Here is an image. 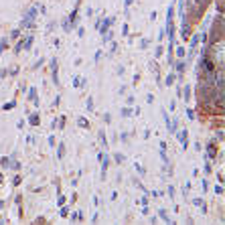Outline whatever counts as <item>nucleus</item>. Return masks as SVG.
Returning a JSON list of instances; mask_svg holds the SVG:
<instances>
[{"instance_id":"nucleus-1","label":"nucleus","mask_w":225,"mask_h":225,"mask_svg":"<svg viewBox=\"0 0 225 225\" xmlns=\"http://www.w3.org/2000/svg\"><path fill=\"white\" fill-rule=\"evenodd\" d=\"M187 67H189V61H187V59H178V61H174L172 69H176V79H178V81H183Z\"/></svg>"},{"instance_id":"nucleus-2","label":"nucleus","mask_w":225,"mask_h":225,"mask_svg":"<svg viewBox=\"0 0 225 225\" xmlns=\"http://www.w3.org/2000/svg\"><path fill=\"white\" fill-rule=\"evenodd\" d=\"M174 136H176V140H178V142H181L183 150H187V148H189V130H187V128L176 130V132H174Z\"/></svg>"},{"instance_id":"nucleus-3","label":"nucleus","mask_w":225,"mask_h":225,"mask_svg":"<svg viewBox=\"0 0 225 225\" xmlns=\"http://www.w3.org/2000/svg\"><path fill=\"white\" fill-rule=\"evenodd\" d=\"M51 77H53V83L59 87L61 81H59V61H57V57L51 59Z\"/></svg>"},{"instance_id":"nucleus-4","label":"nucleus","mask_w":225,"mask_h":225,"mask_svg":"<svg viewBox=\"0 0 225 225\" xmlns=\"http://www.w3.org/2000/svg\"><path fill=\"white\" fill-rule=\"evenodd\" d=\"M101 20H103V25H99V29H97V31H99V37H103V35L109 31V27L116 22V18H114V16H109V18H101Z\"/></svg>"},{"instance_id":"nucleus-5","label":"nucleus","mask_w":225,"mask_h":225,"mask_svg":"<svg viewBox=\"0 0 225 225\" xmlns=\"http://www.w3.org/2000/svg\"><path fill=\"white\" fill-rule=\"evenodd\" d=\"M189 37H191V25L187 22V18L183 16V27H181V39H183V41H189Z\"/></svg>"},{"instance_id":"nucleus-6","label":"nucleus","mask_w":225,"mask_h":225,"mask_svg":"<svg viewBox=\"0 0 225 225\" xmlns=\"http://www.w3.org/2000/svg\"><path fill=\"white\" fill-rule=\"evenodd\" d=\"M71 85H73L75 89H81V87H85V85H87V79H85V77H81V75H73Z\"/></svg>"},{"instance_id":"nucleus-7","label":"nucleus","mask_w":225,"mask_h":225,"mask_svg":"<svg viewBox=\"0 0 225 225\" xmlns=\"http://www.w3.org/2000/svg\"><path fill=\"white\" fill-rule=\"evenodd\" d=\"M207 158H209V160H215V158H217V150H215V138H213V140H209V144H207Z\"/></svg>"},{"instance_id":"nucleus-8","label":"nucleus","mask_w":225,"mask_h":225,"mask_svg":"<svg viewBox=\"0 0 225 225\" xmlns=\"http://www.w3.org/2000/svg\"><path fill=\"white\" fill-rule=\"evenodd\" d=\"M12 158H16V152H12L10 156H2V158H0V166H2V168H10Z\"/></svg>"},{"instance_id":"nucleus-9","label":"nucleus","mask_w":225,"mask_h":225,"mask_svg":"<svg viewBox=\"0 0 225 225\" xmlns=\"http://www.w3.org/2000/svg\"><path fill=\"white\" fill-rule=\"evenodd\" d=\"M97 140L101 142L103 150H109V144H107V136H105V132H103V130H99V132H97Z\"/></svg>"},{"instance_id":"nucleus-10","label":"nucleus","mask_w":225,"mask_h":225,"mask_svg":"<svg viewBox=\"0 0 225 225\" xmlns=\"http://www.w3.org/2000/svg\"><path fill=\"white\" fill-rule=\"evenodd\" d=\"M33 43H35V35H29L27 39H22V49H25V51H31Z\"/></svg>"},{"instance_id":"nucleus-11","label":"nucleus","mask_w":225,"mask_h":225,"mask_svg":"<svg viewBox=\"0 0 225 225\" xmlns=\"http://www.w3.org/2000/svg\"><path fill=\"white\" fill-rule=\"evenodd\" d=\"M148 67H150V71L154 73L156 81H160V69H158V65H156V61H150V63H148Z\"/></svg>"},{"instance_id":"nucleus-12","label":"nucleus","mask_w":225,"mask_h":225,"mask_svg":"<svg viewBox=\"0 0 225 225\" xmlns=\"http://www.w3.org/2000/svg\"><path fill=\"white\" fill-rule=\"evenodd\" d=\"M29 124H31V126H39V124H41V116H39V111H33V114L29 116Z\"/></svg>"},{"instance_id":"nucleus-13","label":"nucleus","mask_w":225,"mask_h":225,"mask_svg":"<svg viewBox=\"0 0 225 225\" xmlns=\"http://www.w3.org/2000/svg\"><path fill=\"white\" fill-rule=\"evenodd\" d=\"M75 124H77L79 128H83V130H87V128H89V122H87V120H85L83 116H79V118L75 120Z\"/></svg>"},{"instance_id":"nucleus-14","label":"nucleus","mask_w":225,"mask_h":225,"mask_svg":"<svg viewBox=\"0 0 225 225\" xmlns=\"http://www.w3.org/2000/svg\"><path fill=\"white\" fill-rule=\"evenodd\" d=\"M158 215H160V219H162V221H166V223H172V219L168 217V211H166V209H162V207H160V209H158Z\"/></svg>"},{"instance_id":"nucleus-15","label":"nucleus","mask_w":225,"mask_h":225,"mask_svg":"<svg viewBox=\"0 0 225 225\" xmlns=\"http://www.w3.org/2000/svg\"><path fill=\"white\" fill-rule=\"evenodd\" d=\"M6 47H8V37H0V57H2Z\"/></svg>"},{"instance_id":"nucleus-16","label":"nucleus","mask_w":225,"mask_h":225,"mask_svg":"<svg viewBox=\"0 0 225 225\" xmlns=\"http://www.w3.org/2000/svg\"><path fill=\"white\" fill-rule=\"evenodd\" d=\"M65 156V142H59V146H57V158H63Z\"/></svg>"},{"instance_id":"nucleus-17","label":"nucleus","mask_w":225,"mask_h":225,"mask_svg":"<svg viewBox=\"0 0 225 225\" xmlns=\"http://www.w3.org/2000/svg\"><path fill=\"white\" fill-rule=\"evenodd\" d=\"M85 107H87V111H93V109H95V105H93V97H91V95L85 99Z\"/></svg>"},{"instance_id":"nucleus-18","label":"nucleus","mask_w":225,"mask_h":225,"mask_svg":"<svg viewBox=\"0 0 225 225\" xmlns=\"http://www.w3.org/2000/svg\"><path fill=\"white\" fill-rule=\"evenodd\" d=\"M109 43H111V45H109V53H107V55H109V57H114V55H116V51H118V43H116V41H109Z\"/></svg>"},{"instance_id":"nucleus-19","label":"nucleus","mask_w":225,"mask_h":225,"mask_svg":"<svg viewBox=\"0 0 225 225\" xmlns=\"http://www.w3.org/2000/svg\"><path fill=\"white\" fill-rule=\"evenodd\" d=\"M20 33H22L20 29H14V31L10 33V37H8V39H10V41H18V39H20Z\"/></svg>"},{"instance_id":"nucleus-20","label":"nucleus","mask_w":225,"mask_h":225,"mask_svg":"<svg viewBox=\"0 0 225 225\" xmlns=\"http://www.w3.org/2000/svg\"><path fill=\"white\" fill-rule=\"evenodd\" d=\"M174 79H176V75H174V73H168V75H166V79H164V83H166V87H170V85L174 83Z\"/></svg>"},{"instance_id":"nucleus-21","label":"nucleus","mask_w":225,"mask_h":225,"mask_svg":"<svg viewBox=\"0 0 225 225\" xmlns=\"http://www.w3.org/2000/svg\"><path fill=\"white\" fill-rule=\"evenodd\" d=\"M27 93H29V99H35V97H37V87L31 85V87L27 89Z\"/></svg>"},{"instance_id":"nucleus-22","label":"nucleus","mask_w":225,"mask_h":225,"mask_svg":"<svg viewBox=\"0 0 225 225\" xmlns=\"http://www.w3.org/2000/svg\"><path fill=\"white\" fill-rule=\"evenodd\" d=\"M114 160H116L118 164H124V160H126V156H124V154H120V152H116V154H114Z\"/></svg>"},{"instance_id":"nucleus-23","label":"nucleus","mask_w":225,"mask_h":225,"mask_svg":"<svg viewBox=\"0 0 225 225\" xmlns=\"http://www.w3.org/2000/svg\"><path fill=\"white\" fill-rule=\"evenodd\" d=\"M162 55H164V49H162V45H158V47H156V51H154V57H156V59H160Z\"/></svg>"},{"instance_id":"nucleus-24","label":"nucleus","mask_w":225,"mask_h":225,"mask_svg":"<svg viewBox=\"0 0 225 225\" xmlns=\"http://www.w3.org/2000/svg\"><path fill=\"white\" fill-rule=\"evenodd\" d=\"M65 122H67V120H65V116H59V118H57V128H59V130H63V128H65Z\"/></svg>"},{"instance_id":"nucleus-25","label":"nucleus","mask_w":225,"mask_h":225,"mask_svg":"<svg viewBox=\"0 0 225 225\" xmlns=\"http://www.w3.org/2000/svg\"><path fill=\"white\" fill-rule=\"evenodd\" d=\"M162 120H164L166 128H168V126H170V122H172V118H168V114H166V109H162Z\"/></svg>"},{"instance_id":"nucleus-26","label":"nucleus","mask_w":225,"mask_h":225,"mask_svg":"<svg viewBox=\"0 0 225 225\" xmlns=\"http://www.w3.org/2000/svg\"><path fill=\"white\" fill-rule=\"evenodd\" d=\"M134 168H136V170H138V174H140V176H144V174H146V168H144L142 164H138V162H136V164H134Z\"/></svg>"},{"instance_id":"nucleus-27","label":"nucleus","mask_w":225,"mask_h":225,"mask_svg":"<svg viewBox=\"0 0 225 225\" xmlns=\"http://www.w3.org/2000/svg\"><path fill=\"white\" fill-rule=\"evenodd\" d=\"M172 18H174V8H172V6H170V8H168V10H166V22H170V20H172Z\"/></svg>"},{"instance_id":"nucleus-28","label":"nucleus","mask_w":225,"mask_h":225,"mask_svg":"<svg viewBox=\"0 0 225 225\" xmlns=\"http://www.w3.org/2000/svg\"><path fill=\"white\" fill-rule=\"evenodd\" d=\"M14 107H16V101H8V103H4V105H2V109H4V111L14 109Z\"/></svg>"},{"instance_id":"nucleus-29","label":"nucleus","mask_w":225,"mask_h":225,"mask_svg":"<svg viewBox=\"0 0 225 225\" xmlns=\"http://www.w3.org/2000/svg\"><path fill=\"white\" fill-rule=\"evenodd\" d=\"M185 53H187L185 47H176V57H178V59H185Z\"/></svg>"},{"instance_id":"nucleus-30","label":"nucleus","mask_w":225,"mask_h":225,"mask_svg":"<svg viewBox=\"0 0 225 225\" xmlns=\"http://www.w3.org/2000/svg\"><path fill=\"white\" fill-rule=\"evenodd\" d=\"M18 69H20L18 65H12L10 69H8V75H12V77H14V75H18Z\"/></svg>"},{"instance_id":"nucleus-31","label":"nucleus","mask_w":225,"mask_h":225,"mask_svg":"<svg viewBox=\"0 0 225 225\" xmlns=\"http://www.w3.org/2000/svg\"><path fill=\"white\" fill-rule=\"evenodd\" d=\"M20 51H22V39H18V41H16V45H14V53L18 55Z\"/></svg>"},{"instance_id":"nucleus-32","label":"nucleus","mask_w":225,"mask_h":225,"mask_svg":"<svg viewBox=\"0 0 225 225\" xmlns=\"http://www.w3.org/2000/svg\"><path fill=\"white\" fill-rule=\"evenodd\" d=\"M122 116H124V118L132 116V105H130V107H122Z\"/></svg>"},{"instance_id":"nucleus-33","label":"nucleus","mask_w":225,"mask_h":225,"mask_svg":"<svg viewBox=\"0 0 225 225\" xmlns=\"http://www.w3.org/2000/svg\"><path fill=\"white\" fill-rule=\"evenodd\" d=\"M187 120H197V118H195V109L187 107Z\"/></svg>"},{"instance_id":"nucleus-34","label":"nucleus","mask_w":225,"mask_h":225,"mask_svg":"<svg viewBox=\"0 0 225 225\" xmlns=\"http://www.w3.org/2000/svg\"><path fill=\"white\" fill-rule=\"evenodd\" d=\"M67 213H69V207L61 205V209H59V215H61V217H67Z\"/></svg>"},{"instance_id":"nucleus-35","label":"nucleus","mask_w":225,"mask_h":225,"mask_svg":"<svg viewBox=\"0 0 225 225\" xmlns=\"http://www.w3.org/2000/svg\"><path fill=\"white\" fill-rule=\"evenodd\" d=\"M43 65H45V59L41 57L39 61H35V65H33V69H39V67H43Z\"/></svg>"},{"instance_id":"nucleus-36","label":"nucleus","mask_w":225,"mask_h":225,"mask_svg":"<svg viewBox=\"0 0 225 225\" xmlns=\"http://www.w3.org/2000/svg\"><path fill=\"white\" fill-rule=\"evenodd\" d=\"M101 53H103L101 49H99V51H95V55H93V61H95V63H99V59H101Z\"/></svg>"},{"instance_id":"nucleus-37","label":"nucleus","mask_w":225,"mask_h":225,"mask_svg":"<svg viewBox=\"0 0 225 225\" xmlns=\"http://www.w3.org/2000/svg\"><path fill=\"white\" fill-rule=\"evenodd\" d=\"M103 122H105V124L111 122V114H109V111H105V114H103Z\"/></svg>"},{"instance_id":"nucleus-38","label":"nucleus","mask_w":225,"mask_h":225,"mask_svg":"<svg viewBox=\"0 0 225 225\" xmlns=\"http://www.w3.org/2000/svg\"><path fill=\"white\" fill-rule=\"evenodd\" d=\"M146 103H150V105L154 103V95L152 93H146Z\"/></svg>"},{"instance_id":"nucleus-39","label":"nucleus","mask_w":225,"mask_h":225,"mask_svg":"<svg viewBox=\"0 0 225 225\" xmlns=\"http://www.w3.org/2000/svg\"><path fill=\"white\" fill-rule=\"evenodd\" d=\"M59 103H61V95L57 93V95H55V101H53V105H51V107H57Z\"/></svg>"},{"instance_id":"nucleus-40","label":"nucleus","mask_w":225,"mask_h":225,"mask_svg":"<svg viewBox=\"0 0 225 225\" xmlns=\"http://www.w3.org/2000/svg\"><path fill=\"white\" fill-rule=\"evenodd\" d=\"M213 191H215V195H223V187H221V185H215Z\"/></svg>"},{"instance_id":"nucleus-41","label":"nucleus","mask_w":225,"mask_h":225,"mask_svg":"<svg viewBox=\"0 0 225 225\" xmlns=\"http://www.w3.org/2000/svg\"><path fill=\"white\" fill-rule=\"evenodd\" d=\"M174 193H176V191H174V187H172V185H168V197H170V199H174Z\"/></svg>"},{"instance_id":"nucleus-42","label":"nucleus","mask_w":225,"mask_h":225,"mask_svg":"<svg viewBox=\"0 0 225 225\" xmlns=\"http://www.w3.org/2000/svg\"><path fill=\"white\" fill-rule=\"evenodd\" d=\"M148 45H150V41H148V39H142V43H140V47H142V49H148Z\"/></svg>"},{"instance_id":"nucleus-43","label":"nucleus","mask_w":225,"mask_h":225,"mask_svg":"<svg viewBox=\"0 0 225 225\" xmlns=\"http://www.w3.org/2000/svg\"><path fill=\"white\" fill-rule=\"evenodd\" d=\"M126 103H128V105H134V103H136V99H134V95H128Z\"/></svg>"},{"instance_id":"nucleus-44","label":"nucleus","mask_w":225,"mask_h":225,"mask_svg":"<svg viewBox=\"0 0 225 225\" xmlns=\"http://www.w3.org/2000/svg\"><path fill=\"white\" fill-rule=\"evenodd\" d=\"M25 124H27L25 120H18V122H16V128H18V130H22V128H25Z\"/></svg>"},{"instance_id":"nucleus-45","label":"nucleus","mask_w":225,"mask_h":225,"mask_svg":"<svg viewBox=\"0 0 225 225\" xmlns=\"http://www.w3.org/2000/svg\"><path fill=\"white\" fill-rule=\"evenodd\" d=\"M57 205L61 207V205H65V197L63 195H59V199H57Z\"/></svg>"},{"instance_id":"nucleus-46","label":"nucleus","mask_w":225,"mask_h":225,"mask_svg":"<svg viewBox=\"0 0 225 225\" xmlns=\"http://www.w3.org/2000/svg\"><path fill=\"white\" fill-rule=\"evenodd\" d=\"M193 205H197V207H201V205H203V199H193Z\"/></svg>"},{"instance_id":"nucleus-47","label":"nucleus","mask_w":225,"mask_h":225,"mask_svg":"<svg viewBox=\"0 0 225 225\" xmlns=\"http://www.w3.org/2000/svg\"><path fill=\"white\" fill-rule=\"evenodd\" d=\"M148 201H150V199H148V195H146V197H142V199L138 201V203H142V205H148Z\"/></svg>"},{"instance_id":"nucleus-48","label":"nucleus","mask_w":225,"mask_h":225,"mask_svg":"<svg viewBox=\"0 0 225 225\" xmlns=\"http://www.w3.org/2000/svg\"><path fill=\"white\" fill-rule=\"evenodd\" d=\"M120 140H122V142H128V134H126V132L120 134Z\"/></svg>"},{"instance_id":"nucleus-49","label":"nucleus","mask_w":225,"mask_h":225,"mask_svg":"<svg viewBox=\"0 0 225 225\" xmlns=\"http://www.w3.org/2000/svg\"><path fill=\"white\" fill-rule=\"evenodd\" d=\"M116 73H118V75H124V73H126V69H124V67L120 65V67H118V69H116Z\"/></svg>"},{"instance_id":"nucleus-50","label":"nucleus","mask_w":225,"mask_h":225,"mask_svg":"<svg viewBox=\"0 0 225 225\" xmlns=\"http://www.w3.org/2000/svg\"><path fill=\"white\" fill-rule=\"evenodd\" d=\"M128 33H130V29H128V25H124V27H122V35H124V37H126V35H128Z\"/></svg>"},{"instance_id":"nucleus-51","label":"nucleus","mask_w":225,"mask_h":225,"mask_svg":"<svg viewBox=\"0 0 225 225\" xmlns=\"http://www.w3.org/2000/svg\"><path fill=\"white\" fill-rule=\"evenodd\" d=\"M150 195H152V197H162V193H160V191H150Z\"/></svg>"},{"instance_id":"nucleus-52","label":"nucleus","mask_w":225,"mask_h":225,"mask_svg":"<svg viewBox=\"0 0 225 225\" xmlns=\"http://www.w3.org/2000/svg\"><path fill=\"white\" fill-rule=\"evenodd\" d=\"M20 201H22V197H20V195H16V197H14V203H16L18 207H20Z\"/></svg>"},{"instance_id":"nucleus-53","label":"nucleus","mask_w":225,"mask_h":225,"mask_svg":"<svg viewBox=\"0 0 225 225\" xmlns=\"http://www.w3.org/2000/svg\"><path fill=\"white\" fill-rule=\"evenodd\" d=\"M162 41H164V31L158 33V43H162Z\"/></svg>"},{"instance_id":"nucleus-54","label":"nucleus","mask_w":225,"mask_h":225,"mask_svg":"<svg viewBox=\"0 0 225 225\" xmlns=\"http://www.w3.org/2000/svg\"><path fill=\"white\" fill-rule=\"evenodd\" d=\"M49 146H51V148L55 146V136H49Z\"/></svg>"},{"instance_id":"nucleus-55","label":"nucleus","mask_w":225,"mask_h":225,"mask_svg":"<svg viewBox=\"0 0 225 225\" xmlns=\"http://www.w3.org/2000/svg\"><path fill=\"white\" fill-rule=\"evenodd\" d=\"M209 172H211V162L205 164V174H209Z\"/></svg>"},{"instance_id":"nucleus-56","label":"nucleus","mask_w":225,"mask_h":225,"mask_svg":"<svg viewBox=\"0 0 225 225\" xmlns=\"http://www.w3.org/2000/svg\"><path fill=\"white\" fill-rule=\"evenodd\" d=\"M201 183H203V189H205V191L209 189V183H207V178H203V181H201Z\"/></svg>"},{"instance_id":"nucleus-57","label":"nucleus","mask_w":225,"mask_h":225,"mask_svg":"<svg viewBox=\"0 0 225 225\" xmlns=\"http://www.w3.org/2000/svg\"><path fill=\"white\" fill-rule=\"evenodd\" d=\"M51 128H53V130L57 128V118H53V120H51Z\"/></svg>"},{"instance_id":"nucleus-58","label":"nucleus","mask_w":225,"mask_h":225,"mask_svg":"<svg viewBox=\"0 0 225 225\" xmlns=\"http://www.w3.org/2000/svg\"><path fill=\"white\" fill-rule=\"evenodd\" d=\"M6 75H8V71H6V69H4V71H0V79H4Z\"/></svg>"},{"instance_id":"nucleus-59","label":"nucleus","mask_w":225,"mask_h":225,"mask_svg":"<svg viewBox=\"0 0 225 225\" xmlns=\"http://www.w3.org/2000/svg\"><path fill=\"white\" fill-rule=\"evenodd\" d=\"M132 4H134V0H126V8H130Z\"/></svg>"},{"instance_id":"nucleus-60","label":"nucleus","mask_w":225,"mask_h":225,"mask_svg":"<svg viewBox=\"0 0 225 225\" xmlns=\"http://www.w3.org/2000/svg\"><path fill=\"white\" fill-rule=\"evenodd\" d=\"M0 209H4V201L2 199H0Z\"/></svg>"},{"instance_id":"nucleus-61","label":"nucleus","mask_w":225,"mask_h":225,"mask_svg":"<svg viewBox=\"0 0 225 225\" xmlns=\"http://www.w3.org/2000/svg\"><path fill=\"white\" fill-rule=\"evenodd\" d=\"M0 221H4V219H2V217H0Z\"/></svg>"}]
</instances>
